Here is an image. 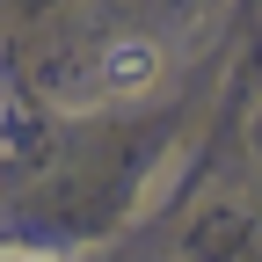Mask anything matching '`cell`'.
Masks as SVG:
<instances>
[{
	"instance_id": "6da1fadb",
	"label": "cell",
	"mask_w": 262,
	"mask_h": 262,
	"mask_svg": "<svg viewBox=\"0 0 262 262\" xmlns=\"http://www.w3.org/2000/svg\"><path fill=\"white\" fill-rule=\"evenodd\" d=\"M153 73H160V51L146 37H117L102 51V88L110 95H139V88H153Z\"/></svg>"
}]
</instances>
